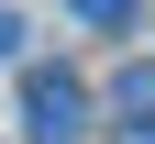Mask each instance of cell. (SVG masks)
Segmentation results:
<instances>
[{"label":"cell","mask_w":155,"mask_h":144,"mask_svg":"<svg viewBox=\"0 0 155 144\" xmlns=\"http://www.w3.org/2000/svg\"><path fill=\"white\" fill-rule=\"evenodd\" d=\"M22 133H33V144H78V133H89V78L33 67V78H22Z\"/></svg>","instance_id":"obj_1"},{"label":"cell","mask_w":155,"mask_h":144,"mask_svg":"<svg viewBox=\"0 0 155 144\" xmlns=\"http://www.w3.org/2000/svg\"><path fill=\"white\" fill-rule=\"evenodd\" d=\"M122 144H155V67L122 78Z\"/></svg>","instance_id":"obj_2"},{"label":"cell","mask_w":155,"mask_h":144,"mask_svg":"<svg viewBox=\"0 0 155 144\" xmlns=\"http://www.w3.org/2000/svg\"><path fill=\"white\" fill-rule=\"evenodd\" d=\"M11 55H22V11H0V67H11Z\"/></svg>","instance_id":"obj_4"},{"label":"cell","mask_w":155,"mask_h":144,"mask_svg":"<svg viewBox=\"0 0 155 144\" xmlns=\"http://www.w3.org/2000/svg\"><path fill=\"white\" fill-rule=\"evenodd\" d=\"M78 22H100V33H111V22H133V0H78Z\"/></svg>","instance_id":"obj_3"}]
</instances>
